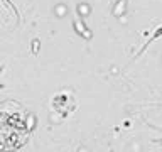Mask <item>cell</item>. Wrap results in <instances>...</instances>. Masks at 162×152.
I'll list each match as a JSON object with an SVG mask.
<instances>
[{
    "mask_svg": "<svg viewBox=\"0 0 162 152\" xmlns=\"http://www.w3.org/2000/svg\"><path fill=\"white\" fill-rule=\"evenodd\" d=\"M2 2H4V4H7V5H9V7H10V9H12V10H14V12H15V7H14V4H10L9 0H2Z\"/></svg>",
    "mask_w": 162,
    "mask_h": 152,
    "instance_id": "obj_1",
    "label": "cell"
}]
</instances>
